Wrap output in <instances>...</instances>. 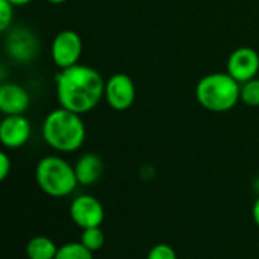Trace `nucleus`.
<instances>
[{
    "label": "nucleus",
    "instance_id": "9d476101",
    "mask_svg": "<svg viewBox=\"0 0 259 259\" xmlns=\"http://www.w3.org/2000/svg\"><path fill=\"white\" fill-rule=\"evenodd\" d=\"M32 134L29 120L24 115H5L0 123V141L6 149H20L27 144Z\"/></svg>",
    "mask_w": 259,
    "mask_h": 259
},
{
    "label": "nucleus",
    "instance_id": "4468645a",
    "mask_svg": "<svg viewBox=\"0 0 259 259\" xmlns=\"http://www.w3.org/2000/svg\"><path fill=\"white\" fill-rule=\"evenodd\" d=\"M79 241L88 250H91L93 253H96V252H99L105 246V234L100 229V226L87 228V229H82V234H80V240Z\"/></svg>",
    "mask_w": 259,
    "mask_h": 259
},
{
    "label": "nucleus",
    "instance_id": "f8f14e48",
    "mask_svg": "<svg viewBox=\"0 0 259 259\" xmlns=\"http://www.w3.org/2000/svg\"><path fill=\"white\" fill-rule=\"evenodd\" d=\"M79 185H94L103 175V161L96 153H83L74 164Z\"/></svg>",
    "mask_w": 259,
    "mask_h": 259
},
{
    "label": "nucleus",
    "instance_id": "412c9836",
    "mask_svg": "<svg viewBox=\"0 0 259 259\" xmlns=\"http://www.w3.org/2000/svg\"><path fill=\"white\" fill-rule=\"evenodd\" d=\"M11 5H14V6H24V5H29L30 2H33V0H8Z\"/></svg>",
    "mask_w": 259,
    "mask_h": 259
},
{
    "label": "nucleus",
    "instance_id": "6e6552de",
    "mask_svg": "<svg viewBox=\"0 0 259 259\" xmlns=\"http://www.w3.org/2000/svg\"><path fill=\"white\" fill-rule=\"evenodd\" d=\"M226 71L240 83L255 79L259 71V55L252 47L235 49L226 62Z\"/></svg>",
    "mask_w": 259,
    "mask_h": 259
},
{
    "label": "nucleus",
    "instance_id": "9b49d317",
    "mask_svg": "<svg viewBox=\"0 0 259 259\" xmlns=\"http://www.w3.org/2000/svg\"><path fill=\"white\" fill-rule=\"evenodd\" d=\"M30 105L29 93L15 82H3L0 87V111L5 115H24Z\"/></svg>",
    "mask_w": 259,
    "mask_h": 259
},
{
    "label": "nucleus",
    "instance_id": "423d86ee",
    "mask_svg": "<svg viewBox=\"0 0 259 259\" xmlns=\"http://www.w3.org/2000/svg\"><path fill=\"white\" fill-rule=\"evenodd\" d=\"M137 97L132 77L126 73H115L105 82V100L114 111L129 109Z\"/></svg>",
    "mask_w": 259,
    "mask_h": 259
},
{
    "label": "nucleus",
    "instance_id": "0eeeda50",
    "mask_svg": "<svg viewBox=\"0 0 259 259\" xmlns=\"http://www.w3.org/2000/svg\"><path fill=\"white\" fill-rule=\"evenodd\" d=\"M70 217L80 229L96 228L105 220V208L97 197L91 194H80L70 203Z\"/></svg>",
    "mask_w": 259,
    "mask_h": 259
},
{
    "label": "nucleus",
    "instance_id": "dca6fc26",
    "mask_svg": "<svg viewBox=\"0 0 259 259\" xmlns=\"http://www.w3.org/2000/svg\"><path fill=\"white\" fill-rule=\"evenodd\" d=\"M240 100L247 106H259V77L241 83Z\"/></svg>",
    "mask_w": 259,
    "mask_h": 259
},
{
    "label": "nucleus",
    "instance_id": "aec40b11",
    "mask_svg": "<svg viewBox=\"0 0 259 259\" xmlns=\"http://www.w3.org/2000/svg\"><path fill=\"white\" fill-rule=\"evenodd\" d=\"M252 217H253L255 225L259 228V196L256 197V200H255V203L252 206Z\"/></svg>",
    "mask_w": 259,
    "mask_h": 259
},
{
    "label": "nucleus",
    "instance_id": "6ab92c4d",
    "mask_svg": "<svg viewBox=\"0 0 259 259\" xmlns=\"http://www.w3.org/2000/svg\"><path fill=\"white\" fill-rule=\"evenodd\" d=\"M12 168V162H11V158L8 156L6 152H2L0 153V181H5L9 175Z\"/></svg>",
    "mask_w": 259,
    "mask_h": 259
},
{
    "label": "nucleus",
    "instance_id": "f3484780",
    "mask_svg": "<svg viewBox=\"0 0 259 259\" xmlns=\"http://www.w3.org/2000/svg\"><path fill=\"white\" fill-rule=\"evenodd\" d=\"M146 259H178V255H176V250L170 244L159 243V244H155L147 252Z\"/></svg>",
    "mask_w": 259,
    "mask_h": 259
},
{
    "label": "nucleus",
    "instance_id": "1a4fd4ad",
    "mask_svg": "<svg viewBox=\"0 0 259 259\" xmlns=\"http://www.w3.org/2000/svg\"><path fill=\"white\" fill-rule=\"evenodd\" d=\"M38 39L29 29H12L6 38V52L17 62H30L38 53Z\"/></svg>",
    "mask_w": 259,
    "mask_h": 259
},
{
    "label": "nucleus",
    "instance_id": "2eb2a0df",
    "mask_svg": "<svg viewBox=\"0 0 259 259\" xmlns=\"http://www.w3.org/2000/svg\"><path fill=\"white\" fill-rule=\"evenodd\" d=\"M93 252L88 250L80 241L67 243L58 249L55 259H93Z\"/></svg>",
    "mask_w": 259,
    "mask_h": 259
},
{
    "label": "nucleus",
    "instance_id": "f257e3e1",
    "mask_svg": "<svg viewBox=\"0 0 259 259\" xmlns=\"http://www.w3.org/2000/svg\"><path fill=\"white\" fill-rule=\"evenodd\" d=\"M105 82L93 67L76 64L64 68L55 77L58 102L61 108L71 112L87 114L105 99Z\"/></svg>",
    "mask_w": 259,
    "mask_h": 259
},
{
    "label": "nucleus",
    "instance_id": "f03ea898",
    "mask_svg": "<svg viewBox=\"0 0 259 259\" xmlns=\"http://www.w3.org/2000/svg\"><path fill=\"white\" fill-rule=\"evenodd\" d=\"M42 138L49 147L61 153L79 150L87 138V127L82 117L65 108L50 111L41 127Z\"/></svg>",
    "mask_w": 259,
    "mask_h": 259
},
{
    "label": "nucleus",
    "instance_id": "39448f33",
    "mask_svg": "<svg viewBox=\"0 0 259 259\" xmlns=\"http://www.w3.org/2000/svg\"><path fill=\"white\" fill-rule=\"evenodd\" d=\"M52 59L59 70L79 64L82 56V39L77 32L65 29L56 33L52 41Z\"/></svg>",
    "mask_w": 259,
    "mask_h": 259
},
{
    "label": "nucleus",
    "instance_id": "ddd939ff",
    "mask_svg": "<svg viewBox=\"0 0 259 259\" xmlns=\"http://www.w3.org/2000/svg\"><path fill=\"white\" fill-rule=\"evenodd\" d=\"M58 246L55 241L46 235L32 237L26 244L27 259H55L58 253Z\"/></svg>",
    "mask_w": 259,
    "mask_h": 259
},
{
    "label": "nucleus",
    "instance_id": "a211bd4d",
    "mask_svg": "<svg viewBox=\"0 0 259 259\" xmlns=\"http://www.w3.org/2000/svg\"><path fill=\"white\" fill-rule=\"evenodd\" d=\"M14 5H11L8 0H0V30L6 32L11 27V23L14 20Z\"/></svg>",
    "mask_w": 259,
    "mask_h": 259
},
{
    "label": "nucleus",
    "instance_id": "4be33fe9",
    "mask_svg": "<svg viewBox=\"0 0 259 259\" xmlns=\"http://www.w3.org/2000/svg\"><path fill=\"white\" fill-rule=\"evenodd\" d=\"M49 3H53V5H61V3H65L67 0H47Z\"/></svg>",
    "mask_w": 259,
    "mask_h": 259
},
{
    "label": "nucleus",
    "instance_id": "20e7f679",
    "mask_svg": "<svg viewBox=\"0 0 259 259\" xmlns=\"http://www.w3.org/2000/svg\"><path fill=\"white\" fill-rule=\"evenodd\" d=\"M35 179L41 191L50 197H67L79 185L74 165L58 155H49L38 161Z\"/></svg>",
    "mask_w": 259,
    "mask_h": 259
},
{
    "label": "nucleus",
    "instance_id": "7ed1b4c3",
    "mask_svg": "<svg viewBox=\"0 0 259 259\" xmlns=\"http://www.w3.org/2000/svg\"><path fill=\"white\" fill-rule=\"evenodd\" d=\"M241 83L228 71L209 73L196 85V99L209 112H228L240 102Z\"/></svg>",
    "mask_w": 259,
    "mask_h": 259
}]
</instances>
